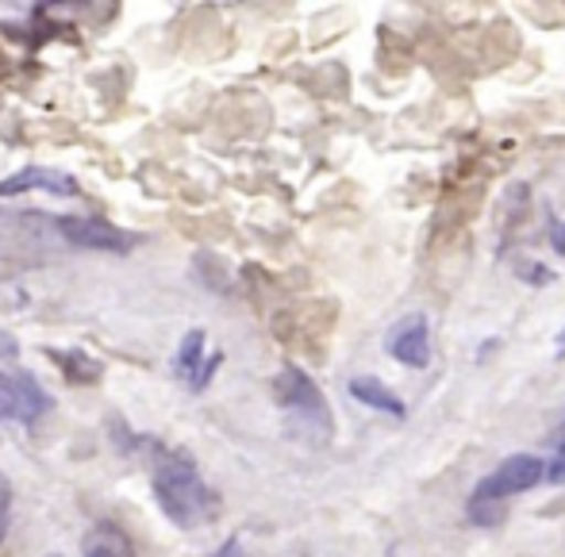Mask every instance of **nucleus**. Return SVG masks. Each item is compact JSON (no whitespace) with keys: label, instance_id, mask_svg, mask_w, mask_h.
Returning a JSON list of instances; mask_svg holds the SVG:
<instances>
[{"label":"nucleus","instance_id":"obj_1","mask_svg":"<svg viewBox=\"0 0 565 557\" xmlns=\"http://www.w3.org/2000/svg\"><path fill=\"white\" fill-rule=\"evenodd\" d=\"M150 484L162 515L181 531H196L220 515V496L204 484L201 469L189 453L158 446L150 461Z\"/></svg>","mask_w":565,"mask_h":557},{"label":"nucleus","instance_id":"obj_2","mask_svg":"<svg viewBox=\"0 0 565 557\" xmlns=\"http://www.w3.org/2000/svg\"><path fill=\"white\" fill-rule=\"evenodd\" d=\"M277 404L285 411V431L305 446H328L335 439V419H331V404L320 393L312 377L300 365H285L274 381Z\"/></svg>","mask_w":565,"mask_h":557},{"label":"nucleus","instance_id":"obj_3","mask_svg":"<svg viewBox=\"0 0 565 557\" xmlns=\"http://www.w3.org/2000/svg\"><path fill=\"white\" fill-rule=\"evenodd\" d=\"M539 481H546L543 458H535V453H512V458L500 461L489 476H481V481H477L473 496L500 500V504H504L508 496H520V492L535 489Z\"/></svg>","mask_w":565,"mask_h":557},{"label":"nucleus","instance_id":"obj_4","mask_svg":"<svg viewBox=\"0 0 565 557\" xmlns=\"http://www.w3.org/2000/svg\"><path fill=\"white\" fill-rule=\"evenodd\" d=\"M54 408V396L31 373H0V424H31Z\"/></svg>","mask_w":565,"mask_h":557},{"label":"nucleus","instance_id":"obj_5","mask_svg":"<svg viewBox=\"0 0 565 557\" xmlns=\"http://www.w3.org/2000/svg\"><path fill=\"white\" fill-rule=\"evenodd\" d=\"M54 227H58V235L66 238L70 246H77V250L127 254L131 246H139L135 235H127V231H119L108 219H97V216H58Z\"/></svg>","mask_w":565,"mask_h":557},{"label":"nucleus","instance_id":"obj_6","mask_svg":"<svg viewBox=\"0 0 565 557\" xmlns=\"http://www.w3.org/2000/svg\"><path fill=\"white\" fill-rule=\"evenodd\" d=\"M388 354L408 369H427L431 365V328L427 315H404L393 331H388Z\"/></svg>","mask_w":565,"mask_h":557},{"label":"nucleus","instance_id":"obj_7","mask_svg":"<svg viewBox=\"0 0 565 557\" xmlns=\"http://www.w3.org/2000/svg\"><path fill=\"white\" fill-rule=\"evenodd\" d=\"M220 362H224V354H212L209 362H204V331H189L185 339H181L173 369H178V377L185 381L193 393H201V388L212 381V373L220 369Z\"/></svg>","mask_w":565,"mask_h":557},{"label":"nucleus","instance_id":"obj_8","mask_svg":"<svg viewBox=\"0 0 565 557\" xmlns=\"http://www.w3.org/2000/svg\"><path fill=\"white\" fill-rule=\"evenodd\" d=\"M28 189H46V193H54V196H74L77 193V181L70 178V173L39 170V165H28V170H20L15 178L0 181V196L28 193Z\"/></svg>","mask_w":565,"mask_h":557},{"label":"nucleus","instance_id":"obj_9","mask_svg":"<svg viewBox=\"0 0 565 557\" xmlns=\"http://www.w3.org/2000/svg\"><path fill=\"white\" fill-rule=\"evenodd\" d=\"M350 396H354L358 404H365V408L385 411V416H393V419H404V400L388 385H381L377 377H354L350 381Z\"/></svg>","mask_w":565,"mask_h":557},{"label":"nucleus","instance_id":"obj_10","mask_svg":"<svg viewBox=\"0 0 565 557\" xmlns=\"http://www.w3.org/2000/svg\"><path fill=\"white\" fill-rule=\"evenodd\" d=\"M85 557H135L131 538L116 523H97L93 535L85 538Z\"/></svg>","mask_w":565,"mask_h":557},{"label":"nucleus","instance_id":"obj_11","mask_svg":"<svg viewBox=\"0 0 565 557\" xmlns=\"http://www.w3.org/2000/svg\"><path fill=\"white\" fill-rule=\"evenodd\" d=\"M51 354V362L62 365V373H66L74 385H93V381L100 377V365L93 362L89 354H82V350H70V354H62V350H46Z\"/></svg>","mask_w":565,"mask_h":557},{"label":"nucleus","instance_id":"obj_12","mask_svg":"<svg viewBox=\"0 0 565 557\" xmlns=\"http://www.w3.org/2000/svg\"><path fill=\"white\" fill-rule=\"evenodd\" d=\"M466 515H469V523H473V527H500V523H504V515H508V507L500 504V500L473 496V500H469V507H466Z\"/></svg>","mask_w":565,"mask_h":557},{"label":"nucleus","instance_id":"obj_13","mask_svg":"<svg viewBox=\"0 0 565 557\" xmlns=\"http://www.w3.org/2000/svg\"><path fill=\"white\" fill-rule=\"evenodd\" d=\"M8 512H12V484L0 473V543H4V535H8Z\"/></svg>","mask_w":565,"mask_h":557},{"label":"nucleus","instance_id":"obj_14","mask_svg":"<svg viewBox=\"0 0 565 557\" xmlns=\"http://www.w3.org/2000/svg\"><path fill=\"white\" fill-rule=\"evenodd\" d=\"M546 481H551V484L565 481V439L558 442V453H554V461L546 465Z\"/></svg>","mask_w":565,"mask_h":557},{"label":"nucleus","instance_id":"obj_15","mask_svg":"<svg viewBox=\"0 0 565 557\" xmlns=\"http://www.w3.org/2000/svg\"><path fill=\"white\" fill-rule=\"evenodd\" d=\"M520 277H523V281H531V285H546L554 274L546 266H539V261H531V266H520Z\"/></svg>","mask_w":565,"mask_h":557},{"label":"nucleus","instance_id":"obj_16","mask_svg":"<svg viewBox=\"0 0 565 557\" xmlns=\"http://www.w3.org/2000/svg\"><path fill=\"white\" fill-rule=\"evenodd\" d=\"M209 557H246V550H243V538L238 535H231L224 546H220L216 554H209Z\"/></svg>","mask_w":565,"mask_h":557},{"label":"nucleus","instance_id":"obj_17","mask_svg":"<svg viewBox=\"0 0 565 557\" xmlns=\"http://www.w3.org/2000/svg\"><path fill=\"white\" fill-rule=\"evenodd\" d=\"M15 354H20V342H15V334L0 331V362H4V357H15Z\"/></svg>","mask_w":565,"mask_h":557},{"label":"nucleus","instance_id":"obj_18","mask_svg":"<svg viewBox=\"0 0 565 557\" xmlns=\"http://www.w3.org/2000/svg\"><path fill=\"white\" fill-rule=\"evenodd\" d=\"M551 246L558 254H565V219H554L551 223Z\"/></svg>","mask_w":565,"mask_h":557},{"label":"nucleus","instance_id":"obj_19","mask_svg":"<svg viewBox=\"0 0 565 557\" xmlns=\"http://www.w3.org/2000/svg\"><path fill=\"white\" fill-rule=\"evenodd\" d=\"M558 357H565V328L558 331Z\"/></svg>","mask_w":565,"mask_h":557}]
</instances>
